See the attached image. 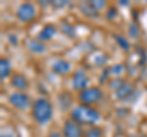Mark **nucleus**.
I'll use <instances>...</instances> for the list:
<instances>
[{"mask_svg":"<svg viewBox=\"0 0 147 137\" xmlns=\"http://www.w3.org/2000/svg\"><path fill=\"white\" fill-rule=\"evenodd\" d=\"M47 137H64L63 132H59V131H50Z\"/></svg>","mask_w":147,"mask_h":137,"instance_id":"a878e982","label":"nucleus"},{"mask_svg":"<svg viewBox=\"0 0 147 137\" xmlns=\"http://www.w3.org/2000/svg\"><path fill=\"white\" fill-rule=\"evenodd\" d=\"M120 4H121V5H129V3L126 1V0H124V1H120Z\"/></svg>","mask_w":147,"mask_h":137,"instance_id":"cd10ccee","label":"nucleus"},{"mask_svg":"<svg viewBox=\"0 0 147 137\" xmlns=\"http://www.w3.org/2000/svg\"><path fill=\"white\" fill-rule=\"evenodd\" d=\"M129 36H130V38H132V39H136L140 36V27L136 22H131V24L129 25Z\"/></svg>","mask_w":147,"mask_h":137,"instance_id":"a211bd4d","label":"nucleus"},{"mask_svg":"<svg viewBox=\"0 0 147 137\" xmlns=\"http://www.w3.org/2000/svg\"><path fill=\"white\" fill-rule=\"evenodd\" d=\"M52 71L59 76L67 75L71 71V64L65 59H58L52 65Z\"/></svg>","mask_w":147,"mask_h":137,"instance_id":"1a4fd4ad","label":"nucleus"},{"mask_svg":"<svg viewBox=\"0 0 147 137\" xmlns=\"http://www.w3.org/2000/svg\"><path fill=\"white\" fill-rule=\"evenodd\" d=\"M118 15V10L117 7H110L109 11H107V13H105V16H107V19L109 21H112L113 19H115V16Z\"/></svg>","mask_w":147,"mask_h":137,"instance_id":"412c9836","label":"nucleus"},{"mask_svg":"<svg viewBox=\"0 0 147 137\" xmlns=\"http://www.w3.org/2000/svg\"><path fill=\"white\" fill-rule=\"evenodd\" d=\"M103 130L98 126H91L88 130L85 131V137H102Z\"/></svg>","mask_w":147,"mask_h":137,"instance_id":"f3484780","label":"nucleus"},{"mask_svg":"<svg viewBox=\"0 0 147 137\" xmlns=\"http://www.w3.org/2000/svg\"><path fill=\"white\" fill-rule=\"evenodd\" d=\"M140 137H147V135H142V136H140Z\"/></svg>","mask_w":147,"mask_h":137,"instance_id":"c85d7f7f","label":"nucleus"},{"mask_svg":"<svg viewBox=\"0 0 147 137\" xmlns=\"http://www.w3.org/2000/svg\"><path fill=\"white\" fill-rule=\"evenodd\" d=\"M50 5L54 7H64L67 5V1H63V0H57V1H50Z\"/></svg>","mask_w":147,"mask_h":137,"instance_id":"5701e85b","label":"nucleus"},{"mask_svg":"<svg viewBox=\"0 0 147 137\" xmlns=\"http://www.w3.org/2000/svg\"><path fill=\"white\" fill-rule=\"evenodd\" d=\"M10 85L17 91V92H25V91L28 88L30 82H28L27 77H26L24 74H20V72H15V74L11 76Z\"/></svg>","mask_w":147,"mask_h":137,"instance_id":"6e6552de","label":"nucleus"},{"mask_svg":"<svg viewBox=\"0 0 147 137\" xmlns=\"http://www.w3.org/2000/svg\"><path fill=\"white\" fill-rule=\"evenodd\" d=\"M114 38H115L117 44L123 50H125V52H129V50H130V42H129V40L125 37H123V36H119V34H115V36H114Z\"/></svg>","mask_w":147,"mask_h":137,"instance_id":"dca6fc26","label":"nucleus"},{"mask_svg":"<svg viewBox=\"0 0 147 137\" xmlns=\"http://www.w3.org/2000/svg\"><path fill=\"white\" fill-rule=\"evenodd\" d=\"M11 75V62L6 58L0 59V80L4 81Z\"/></svg>","mask_w":147,"mask_h":137,"instance_id":"4468645a","label":"nucleus"},{"mask_svg":"<svg viewBox=\"0 0 147 137\" xmlns=\"http://www.w3.org/2000/svg\"><path fill=\"white\" fill-rule=\"evenodd\" d=\"M92 4H93V6L97 9V10H102V9H104L105 6H107V4H105L104 1H102V0H96V1H91Z\"/></svg>","mask_w":147,"mask_h":137,"instance_id":"4be33fe9","label":"nucleus"},{"mask_svg":"<svg viewBox=\"0 0 147 137\" xmlns=\"http://www.w3.org/2000/svg\"><path fill=\"white\" fill-rule=\"evenodd\" d=\"M124 68H125V65H123V64H115V65H113L109 68V74H110V76L112 75L120 76L124 72Z\"/></svg>","mask_w":147,"mask_h":137,"instance_id":"6ab92c4d","label":"nucleus"},{"mask_svg":"<svg viewBox=\"0 0 147 137\" xmlns=\"http://www.w3.org/2000/svg\"><path fill=\"white\" fill-rule=\"evenodd\" d=\"M0 137H15V136H13L12 134H1Z\"/></svg>","mask_w":147,"mask_h":137,"instance_id":"bb28decb","label":"nucleus"},{"mask_svg":"<svg viewBox=\"0 0 147 137\" xmlns=\"http://www.w3.org/2000/svg\"><path fill=\"white\" fill-rule=\"evenodd\" d=\"M37 16V9L32 3H22L16 10V17L22 24H30Z\"/></svg>","mask_w":147,"mask_h":137,"instance_id":"20e7f679","label":"nucleus"},{"mask_svg":"<svg viewBox=\"0 0 147 137\" xmlns=\"http://www.w3.org/2000/svg\"><path fill=\"white\" fill-rule=\"evenodd\" d=\"M70 119H72L81 126H94L100 120V113L93 107L79 104L71 109Z\"/></svg>","mask_w":147,"mask_h":137,"instance_id":"f257e3e1","label":"nucleus"},{"mask_svg":"<svg viewBox=\"0 0 147 137\" xmlns=\"http://www.w3.org/2000/svg\"><path fill=\"white\" fill-rule=\"evenodd\" d=\"M87 85H88V77H87L86 72L82 68H79V70L74 72L71 80V86L74 91L81 92V91L87 88Z\"/></svg>","mask_w":147,"mask_h":137,"instance_id":"0eeeda50","label":"nucleus"},{"mask_svg":"<svg viewBox=\"0 0 147 137\" xmlns=\"http://www.w3.org/2000/svg\"><path fill=\"white\" fill-rule=\"evenodd\" d=\"M60 31L65 36H67L69 38L75 37V27H74L71 24H69L67 21H61L60 22Z\"/></svg>","mask_w":147,"mask_h":137,"instance_id":"2eb2a0df","label":"nucleus"},{"mask_svg":"<svg viewBox=\"0 0 147 137\" xmlns=\"http://www.w3.org/2000/svg\"><path fill=\"white\" fill-rule=\"evenodd\" d=\"M53 104L48 98L40 97L32 103L31 115L33 120L39 125H47L53 118Z\"/></svg>","mask_w":147,"mask_h":137,"instance_id":"f03ea898","label":"nucleus"},{"mask_svg":"<svg viewBox=\"0 0 147 137\" xmlns=\"http://www.w3.org/2000/svg\"><path fill=\"white\" fill-rule=\"evenodd\" d=\"M7 39H9V42H10L12 45H17V44H18V40H17V37H16V36H13V34H9Z\"/></svg>","mask_w":147,"mask_h":137,"instance_id":"393cba45","label":"nucleus"},{"mask_svg":"<svg viewBox=\"0 0 147 137\" xmlns=\"http://www.w3.org/2000/svg\"><path fill=\"white\" fill-rule=\"evenodd\" d=\"M80 10L81 12L86 15L87 17H92V19H97L99 16V11L93 6L91 1H85L80 4Z\"/></svg>","mask_w":147,"mask_h":137,"instance_id":"ddd939ff","label":"nucleus"},{"mask_svg":"<svg viewBox=\"0 0 147 137\" xmlns=\"http://www.w3.org/2000/svg\"><path fill=\"white\" fill-rule=\"evenodd\" d=\"M125 82H126V81L124 80V79H115V80H113V81L109 82V87L113 88L114 91H117V89L120 88L121 86L125 83Z\"/></svg>","mask_w":147,"mask_h":137,"instance_id":"aec40b11","label":"nucleus"},{"mask_svg":"<svg viewBox=\"0 0 147 137\" xmlns=\"http://www.w3.org/2000/svg\"><path fill=\"white\" fill-rule=\"evenodd\" d=\"M57 33H58L57 27H55L54 25H52V24H48L39 31L38 39L42 40V42H48V40H50L53 37H55V34Z\"/></svg>","mask_w":147,"mask_h":137,"instance_id":"9b49d317","label":"nucleus"},{"mask_svg":"<svg viewBox=\"0 0 147 137\" xmlns=\"http://www.w3.org/2000/svg\"><path fill=\"white\" fill-rule=\"evenodd\" d=\"M9 102L13 108L18 109V110H26L31 105L30 95L25 92H17V91L9 95Z\"/></svg>","mask_w":147,"mask_h":137,"instance_id":"39448f33","label":"nucleus"},{"mask_svg":"<svg viewBox=\"0 0 147 137\" xmlns=\"http://www.w3.org/2000/svg\"><path fill=\"white\" fill-rule=\"evenodd\" d=\"M27 48L31 53H34V54H43L47 52V47H45L44 42L39 40L38 38L37 39H28L27 42Z\"/></svg>","mask_w":147,"mask_h":137,"instance_id":"f8f14e48","label":"nucleus"},{"mask_svg":"<svg viewBox=\"0 0 147 137\" xmlns=\"http://www.w3.org/2000/svg\"><path fill=\"white\" fill-rule=\"evenodd\" d=\"M110 76V74H109V68H107V70H104V72L102 75H100V77H99V82L100 83H103V82H105L107 81V79Z\"/></svg>","mask_w":147,"mask_h":137,"instance_id":"b1692460","label":"nucleus"},{"mask_svg":"<svg viewBox=\"0 0 147 137\" xmlns=\"http://www.w3.org/2000/svg\"><path fill=\"white\" fill-rule=\"evenodd\" d=\"M77 98L80 100V104L92 107L94 104L99 103L104 98V93L99 87H87L86 89L79 92Z\"/></svg>","mask_w":147,"mask_h":137,"instance_id":"7ed1b4c3","label":"nucleus"},{"mask_svg":"<svg viewBox=\"0 0 147 137\" xmlns=\"http://www.w3.org/2000/svg\"><path fill=\"white\" fill-rule=\"evenodd\" d=\"M63 135L64 137H84L85 131L82 126L72 119H66L63 124Z\"/></svg>","mask_w":147,"mask_h":137,"instance_id":"423d86ee","label":"nucleus"},{"mask_svg":"<svg viewBox=\"0 0 147 137\" xmlns=\"http://www.w3.org/2000/svg\"><path fill=\"white\" fill-rule=\"evenodd\" d=\"M135 92V86L130 82H125L119 89L115 91V98L119 100H126Z\"/></svg>","mask_w":147,"mask_h":137,"instance_id":"9d476101","label":"nucleus"}]
</instances>
